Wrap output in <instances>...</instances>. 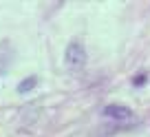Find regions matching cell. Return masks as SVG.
Here are the masks:
<instances>
[{"mask_svg": "<svg viewBox=\"0 0 150 137\" xmlns=\"http://www.w3.org/2000/svg\"><path fill=\"white\" fill-rule=\"evenodd\" d=\"M35 86H38V77L31 75V77H27L24 82H20V84H18V91H20V93H29V91H33Z\"/></svg>", "mask_w": 150, "mask_h": 137, "instance_id": "cell-3", "label": "cell"}, {"mask_svg": "<svg viewBox=\"0 0 150 137\" xmlns=\"http://www.w3.org/2000/svg\"><path fill=\"white\" fill-rule=\"evenodd\" d=\"M144 82H146V77H144V75H137V77H135V86H141Z\"/></svg>", "mask_w": 150, "mask_h": 137, "instance_id": "cell-4", "label": "cell"}, {"mask_svg": "<svg viewBox=\"0 0 150 137\" xmlns=\"http://www.w3.org/2000/svg\"><path fill=\"white\" fill-rule=\"evenodd\" d=\"M104 115L110 119H130L132 117V111L126 109V106H119V104H110L104 109Z\"/></svg>", "mask_w": 150, "mask_h": 137, "instance_id": "cell-2", "label": "cell"}, {"mask_svg": "<svg viewBox=\"0 0 150 137\" xmlns=\"http://www.w3.org/2000/svg\"><path fill=\"white\" fill-rule=\"evenodd\" d=\"M64 62L69 69H82L86 64V51L80 42H71L64 51Z\"/></svg>", "mask_w": 150, "mask_h": 137, "instance_id": "cell-1", "label": "cell"}]
</instances>
